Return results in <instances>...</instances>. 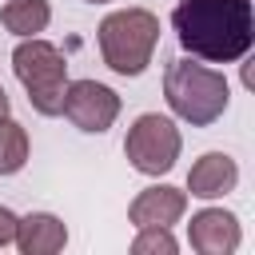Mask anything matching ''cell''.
I'll return each instance as SVG.
<instances>
[{"label":"cell","instance_id":"obj_11","mask_svg":"<svg viewBox=\"0 0 255 255\" xmlns=\"http://www.w3.org/2000/svg\"><path fill=\"white\" fill-rule=\"evenodd\" d=\"M0 20L12 36H36L48 28L52 8H48V0H8L0 8Z\"/></svg>","mask_w":255,"mask_h":255},{"label":"cell","instance_id":"obj_10","mask_svg":"<svg viewBox=\"0 0 255 255\" xmlns=\"http://www.w3.org/2000/svg\"><path fill=\"white\" fill-rule=\"evenodd\" d=\"M12 243H20L24 255H56L68 243V227L48 211H32V215H24L16 223V239Z\"/></svg>","mask_w":255,"mask_h":255},{"label":"cell","instance_id":"obj_12","mask_svg":"<svg viewBox=\"0 0 255 255\" xmlns=\"http://www.w3.org/2000/svg\"><path fill=\"white\" fill-rule=\"evenodd\" d=\"M28 159V131L16 120H0V175H16Z\"/></svg>","mask_w":255,"mask_h":255},{"label":"cell","instance_id":"obj_1","mask_svg":"<svg viewBox=\"0 0 255 255\" xmlns=\"http://www.w3.org/2000/svg\"><path fill=\"white\" fill-rule=\"evenodd\" d=\"M171 24L183 52L207 64H235L255 40L251 0H179Z\"/></svg>","mask_w":255,"mask_h":255},{"label":"cell","instance_id":"obj_16","mask_svg":"<svg viewBox=\"0 0 255 255\" xmlns=\"http://www.w3.org/2000/svg\"><path fill=\"white\" fill-rule=\"evenodd\" d=\"M88 4H104V0H88Z\"/></svg>","mask_w":255,"mask_h":255},{"label":"cell","instance_id":"obj_13","mask_svg":"<svg viewBox=\"0 0 255 255\" xmlns=\"http://www.w3.org/2000/svg\"><path fill=\"white\" fill-rule=\"evenodd\" d=\"M131 251L135 255H175V239L167 235V227H139Z\"/></svg>","mask_w":255,"mask_h":255},{"label":"cell","instance_id":"obj_6","mask_svg":"<svg viewBox=\"0 0 255 255\" xmlns=\"http://www.w3.org/2000/svg\"><path fill=\"white\" fill-rule=\"evenodd\" d=\"M64 116L80 128V131H108L120 116V96L108 84L96 80H72L64 88Z\"/></svg>","mask_w":255,"mask_h":255},{"label":"cell","instance_id":"obj_14","mask_svg":"<svg viewBox=\"0 0 255 255\" xmlns=\"http://www.w3.org/2000/svg\"><path fill=\"white\" fill-rule=\"evenodd\" d=\"M16 223H20V219H16L8 207H0V247H8V243L16 239Z\"/></svg>","mask_w":255,"mask_h":255},{"label":"cell","instance_id":"obj_3","mask_svg":"<svg viewBox=\"0 0 255 255\" xmlns=\"http://www.w3.org/2000/svg\"><path fill=\"white\" fill-rule=\"evenodd\" d=\"M159 44V20L147 8H120L100 24V56L120 76H139Z\"/></svg>","mask_w":255,"mask_h":255},{"label":"cell","instance_id":"obj_9","mask_svg":"<svg viewBox=\"0 0 255 255\" xmlns=\"http://www.w3.org/2000/svg\"><path fill=\"white\" fill-rule=\"evenodd\" d=\"M235 183H239V167L227 151H207L187 171V191L199 199H219V195L235 191Z\"/></svg>","mask_w":255,"mask_h":255},{"label":"cell","instance_id":"obj_8","mask_svg":"<svg viewBox=\"0 0 255 255\" xmlns=\"http://www.w3.org/2000/svg\"><path fill=\"white\" fill-rule=\"evenodd\" d=\"M187 211V195L179 187H167V183H155V187H143L131 207H128V219L135 227H171L179 223Z\"/></svg>","mask_w":255,"mask_h":255},{"label":"cell","instance_id":"obj_4","mask_svg":"<svg viewBox=\"0 0 255 255\" xmlns=\"http://www.w3.org/2000/svg\"><path fill=\"white\" fill-rule=\"evenodd\" d=\"M12 72L28 92V104L40 116H60L64 112V88H68V60L56 44L24 36L12 52Z\"/></svg>","mask_w":255,"mask_h":255},{"label":"cell","instance_id":"obj_7","mask_svg":"<svg viewBox=\"0 0 255 255\" xmlns=\"http://www.w3.org/2000/svg\"><path fill=\"white\" fill-rule=\"evenodd\" d=\"M187 239L199 255H231L239 247V219L223 207H203L187 223Z\"/></svg>","mask_w":255,"mask_h":255},{"label":"cell","instance_id":"obj_15","mask_svg":"<svg viewBox=\"0 0 255 255\" xmlns=\"http://www.w3.org/2000/svg\"><path fill=\"white\" fill-rule=\"evenodd\" d=\"M4 116H8V92L0 88V120H4Z\"/></svg>","mask_w":255,"mask_h":255},{"label":"cell","instance_id":"obj_2","mask_svg":"<svg viewBox=\"0 0 255 255\" xmlns=\"http://www.w3.org/2000/svg\"><path fill=\"white\" fill-rule=\"evenodd\" d=\"M163 96H167V108H171L179 120H187L191 128L215 124V120L227 112V100H231L223 72L203 68V64H195L191 56L167 64V72H163Z\"/></svg>","mask_w":255,"mask_h":255},{"label":"cell","instance_id":"obj_5","mask_svg":"<svg viewBox=\"0 0 255 255\" xmlns=\"http://www.w3.org/2000/svg\"><path fill=\"white\" fill-rule=\"evenodd\" d=\"M179 147H183L179 128H175L167 116H159V112L139 116V120L128 128V139H124V155H128L131 167L143 171V175H163V171H171L175 159H179Z\"/></svg>","mask_w":255,"mask_h":255}]
</instances>
